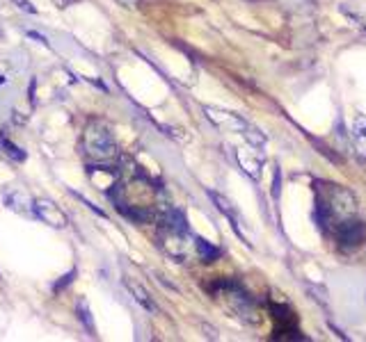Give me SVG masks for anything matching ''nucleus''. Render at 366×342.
Segmentation results:
<instances>
[{
  "label": "nucleus",
  "instance_id": "20e7f679",
  "mask_svg": "<svg viewBox=\"0 0 366 342\" xmlns=\"http://www.w3.org/2000/svg\"><path fill=\"white\" fill-rule=\"evenodd\" d=\"M5 206H7L9 210L18 212V215H34V212H32V201H30V197H27V194L21 192V190H12V192H7V194H5Z\"/></svg>",
  "mask_w": 366,
  "mask_h": 342
},
{
  "label": "nucleus",
  "instance_id": "2eb2a0df",
  "mask_svg": "<svg viewBox=\"0 0 366 342\" xmlns=\"http://www.w3.org/2000/svg\"><path fill=\"white\" fill-rule=\"evenodd\" d=\"M274 197H279V171H274V188H272Z\"/></svg>",
  "mask_w": 366,
  "mask_h": 342
},
{
  "label": "nucleus",
  "instance_id": "423d86ee",
  "mask_svg": "<svg viewBox=\"0 0 366 342\" xmlns=\"http://www.w3.org/2000/svg\"><path fill=\"white\" fill-rule=\"evenodd\" d=\"M210 199H213V201H215V206H217V210H220V212H222V215H227V219H229V221H232V226H234V230H236V233H238V235H241V237H243V233H241V228H238V215H236V210L232 208V203H229L227 199H222V197H220V194H217V192H210Z\"/></svg>",
  "mask_w": 366,
  "mask_h": 342
},
{
  "label": "nucleus",
  "instance_id": "6e6552de",
  "mask_svg": "<svg viewBox=\"0 0 366 342\" xmlns=\"http://www.w3.org/2000/svg\"><path fill=\"white\" fill-rule=\"evenodd\" d=\"M168 228L172 230V233H188V224H186V217H183L181 210H172L168 215Z\"/></svg>",
  "mask_w": 366,
  "mask_h": 342
},
{
  "label": "nucleus",
  "instance_id": "1a4fd4ad",
  "mask_svg": "<svg viewBox=\"0 0 366 342\" xmlns=\"http://www.w3.org/2000/svg\"><path fill=\"white\" fill-rule=\"evenodd\" d=\"M0 146H3L5 153L9 155V158H14V160H25V153H23L21 149H18L16 144L9 142L7 137H0Z\"/></svg>",
  "mask_w": 366,
  "mask_h": 342
},
{
  "label": "nucleus",
  "instance_id": "dca6fc26",
  "mask_svg": "<svg viewBox=\"0 0 366 342\" xmlns=\"http://www.w3.org/2000/svg\"><path fill=\"white\" fill-rule=\"evenodd\" d=\"M117 3H119V5H124V7H133V5L137 3V0H117Z\"/></svg>",
  "mask_w": 366,
  "mask_h": 342
},
{
  "label": "nucleus",
  "instance_id": "0eeeda50",
  "mask_svg": "<svg viewBox=\"0 0 366 342\" xmlns=\"http://www.w3.org/2000/svg\"><path fill=\"white\" fill-rule=\"evenodd\" d=\"M197 251H199V256L204 258V261H208V263H213V261H217L220 256H222V251H220L217 246H213L208 242V239H204V237H197Z\"/></svg>",
  "mask_w": 366,
  "mask_h": 342
},
{
  "label": "nucleus",
  "instance_id": "39448f33",
  "mask_svg": "<svg viewBox=\"0 0 366 342\" xmlns=\"http://www.w3.org/2000/svg\"><path fill=\"white\" fill-rule=\"evenodd\" d=\"M126 288L131 290V294H133V297H135V301L140 303L142 308H146V310H149V313H156V310H158V308H156V303L151 301L149 292H146V290L142 288L140 283H135V281H128V279H126Z\"/></svg>",
  "mask_w": 366,
  "mask_h": 342
},
{
  "label": "nucleus",
  "instance_id": "f257e3e1",
  "mask_svg": "<svg viewBox=\"0 0 366 342\" xmlns=\"http://www.w3.org/2000/svg\"><path fill=\"white\" fill-rule=\"evenodd\" d=\"M82 144H85V151L92 155V158H96V160L113 158L115 151H117V144H115L113 133H110L108 128L101 126V124H92L87 128Z\"/></svg>",
  "mask_w": 366,
  "mask_h": 342
},
{
  "label": "nucleus",
  "instance_id": "9b49d317",
  "mask_svg": "<svg viewBox=\"0 0 366 342\" xmlns=\"http://www.w3.org/2000/svg\"><path fill=\"white\" fill-rule=\"evenodd\" d=\"M14 3H16V7H21L23 12H27V14H37V7H32L30 0H14Z\"/></svg>",
  "mask_w": 366,
  "mask_h": 342
},
{
  "label": "nucleus",
  "instance_id": "f8f14e48",
  "mask_svg": "<svg viewBox=\"0 0 366 342\" xmlns=\"http://www.w3.org/2000/svg\"><path fill=\"white\" fill-rule=\"evenodd\" d=\"M73 279H76V270H73V272H69L67 276H64V279H62V283H58V285H53V290H62V288H64V285H67V283H71Z\"/></svg>",
  "mask_w": 366,
  "mask_h": 342
},
{
  "label": "nucleus",
  "instance_id": "7ed1b4c3",
  "mask_svg": "<svg viewBox=\"0 0 366 342\" xmlns=\"http://www.w3.org/2000/svg\"><path fill=\"white\" fill-rule=\"evenodd\" d=\"M336 237L343 246H357L360 242H364L366 226L362 224V221H355V219L341 221V224L336 226Z\"/></svg>",
  "mask_w": 366,
  "mask_h": 342
},
{
  "label": "nucleus",
  "instance_id": "f03ea898",
  "mask_svg": "<svg viewBox=\"0 0 366 342\" xmlns=\"http://www.w3.org/2000/svg\"><path fill=\"white\" fill-rule=\"evenodd\" d=\"M32 212H34L37 219L44 221V224L53 226V228H67L69 226V219L62 212V208L58 206V203L49 201V199H34L32 201Z\"/></svg>",
  "mask_w": 366,
  "mask_h": 342
},
{
  "label": "nucleus",
  "instance_id": "4468645a",
  "mask_svg": "<svg viewBox=\"0 0 366 342\" xmlns=\"http://www.w3.org/2000/svg\"><path fill=\"white\" fill-rule=\"evenodd\" d=\"M55 7H60V9H67L69 5H73V0H53Z\"/></svg>",
  "mask_w": 366,
  "mask_h": 342
},
{
  "label": "nucleus",
  "instance_id": "9d476101",
  "mask_svg": "<svg viewBox=\"0 0 366 342\" xmlns=\"http://www.w3.org/2000/svg\"><path fill=\"white\" fill-rule=\"evenodd\" d=\"M78 317L80 322L85 324V329L89 331V334H94V324H92V317H89V310H87V303L85 301H78Z\"/></svg>",
  "mask_w": 366,
  "mask_h": 342
},
{
  "label": "nucleus",
  "instance_id": "ddd939ff",
  "mask_svg": "<svg viewBox=\"0 0 366 342\" xmlns=\"http://www.w3.org/2000/svg\"><path fill=\"white\" fill-rule=\"evenodd\" d=\"M27 37H30V39H37V41H39V44H44V46H49V41H46V37H42V34H37V32H27Z\"/></svg>",
  "mask_w": 366,
  "mask_h": 342
}]
</instances>
